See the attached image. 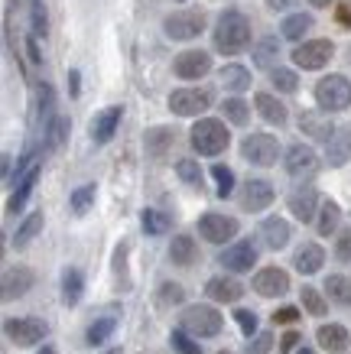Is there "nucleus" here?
Wrapping results in <instances>:
<instances>
[{
    "label": "nucleus",
    "instance_id": "obj_1",
    "mask_svg": "<svg viewBox=\"0 0 351 354\" xmlns=\"http://www.w3.org/2000/svg\"><path fill=\"white\" fill-rule=\"evenodd\" d=\"M215 49L224 55H237L251 46V20L241 10H224L215 23Z\"/></svg>",
    "mask_w": 351,
    "mask_h": 354
},
{
    "label": "nucleus",
    "instance_id": "obj_2",
    "mask_svg": "<svg viewBox=\"0 0 351 354\" xmlns=\"http://www.w3.org/2000/svg\"><path fill=\"white\" fill-rule=\"evenodd\" d=\"M189 143L199 156H222L231 143V133H228V124L218 118H199L189 130Z\"/></svg>",
    "mask_w": 351,
    "mask_h": 354
},
{
    "label": "nucleus",
    "instance_id": "obj_3",
    "mask_svg": "<svg viewBox=\"0 0 351 354\" xmlns=\"http://www.w3.org/2000/svg\"><path fill=\"white\" fill-rule=\"evenodd\" d=\"M179 328L189 332L192 338H215L224 328V315L215 306H186L179 315Z\"/></svg>",
    "mask_w": 351,
    "mask_h": 354
},
{
    "label": "nucleus",
    "instance_id": "obj_4",
    "mask_svg": "<svg viewBox=\"0 0 351 354\" xmlns=\"http://www.w3.org/2000/svg\"><path fill=\"white\" fill-rule=\"evenodd\" d=\"M316 104H319L325 114H335V111H348L351 108V82L345 75H325L316 82Z\"/></svg>",
    "mask_w": 351,
    "mask_h": 354
},
{
    "label": "nucleus",
    "instance_id": "obj_5",
    "mask_svg": "<svg viewBox=\"0 0 351 354\" xmlns=\"http://www.w3.org/2000/svg\"><path fill=\"white\" fill-rule=\"evenodd\" d=\"M280 140L273 133H247L241 140V156L254 166H273L280 160Z\"/></svg>",
    "mask_w": 351,
    "mask_h": 354
},
{
    "label": "nucleus",
    "instance_id": "obj_6",
    "mask_svg": "<svg viewBox=\"0 0 351 354\" xmlns=\"http://www.w3.org/2000/svg\"><path fill=\"white\" fill-rule=\"evenodd\" d=\"M212 108V91L208 88H176L170 95V111L176 118H199Z\"/></svg>",
    "mask_w": 351,
    "mask_h": 354
},
{
    "label": "nucleus",
    "instance_id": "obj_7",
    "mask_svg": "<svg viewBox=\"0 0 351 354\" xmlns=\"http://www.w3.org/2000/svg\"><path fill=\"white\" fill-rule=\"evenodd\" d=\"M205 30V13L202 10H176L163 20V32L176 39V43H189Z\"/></svg>",
    "mask_w": 351,
    "mask_h": 354
},
{
    "label": "nucleus",
    "instance_id": "obj_8",
    "mask_svg": "<svg viewBox=\"0 0 351 354\" xmlns=\"http://www.w3.org/2000/svg\"><path fill=\"white\" fill-rule=\"evenodd\" d=\"M3 332H7V338H10L13 344H20V348H33V344L46 342L49 325H46L43 319H36V315H26V319H7Z\"/></svg>",
    "mask_w": 351,
    "mask_h": 354
},
{
    "label": "nucleus",
    "instance_id": "obj_9",
    "mask_svg": "<svg viewBox=\"0 0 351 354\" xmlns=\"http://www.w3.org/2000/svg\"><path fill=\"white\" fill-rule=\"evenodd\" d=\"M335 55V43L332 39H306L293 49V62L306 72H316L322 65H329V59Z\"/></svg>",
    "mask_w": 351,
    "mask_h": 354
},
{
    "label": "nucleus",
    "instance_id": "obj_10",
    "mask_svg": "<svg viewBox=\"0 0 351 354\" xmlns=\"http://www.w3.org/2000/svg\"><path fill=\"white\" fill-rule=\"evenodd\" d=\"M237 231H241V225L231 215L208 212V215L199 218V237H205L208 244H228L231 237H237Z\"/></svg>",
    "mask_w": 351,
    "mask_h": 354
},
{
    "label": "nucleus",
    "instance_id": "obj_11",
    "mask_svg": "<svg viewBox=\"0 0 351 354\" xmlns=\"http://www.w3.org/2000/svg\"><path fill=\"white\" fill-rule=\"evenodd\" d=\"M283 169H287V176H293V179H312V176L319 172V156H316V150L306 147V143H293L287 150V156H283Z\"/></svg>",
    "mask_w": 351,
    "mask_h": 354
},
{
    "label": "nucleus",
    "instance_id": "obj_12",
    "mask_svg": "<svg viewBox=\"0 0 351 354\" xmlns=\"http://www.w3.org/2000/svg\"><path fill=\"white\" fill-rule=\"evenodd\" d=\"M172 72L182 78V82H199L212 72V55L205 49H186L172 59Z\"/></svg>",
    "mask_w": 351,
    "mask_h": 354
},
{
    "label": "nucleus",
    "instance_id": "obj_13",
    "mask_svg": "<svg viewBox=\"0 0 351 354\" xmlns=\"http://www.w3.org/2000/svg\"><path fill=\"white\" fill-rule=\"evenodd\" d=\"M251 286L260 299H277V296H287L289 292V273L283 267H264L257 270Z\"/></svg>",
    "mask_w": 351,
    "mask_h": 354
},
{
    "label": "nucleus",
    "instance_id": "obj_14",
    "mask_svg": "<svg viewBox=\"0 0 351 354\" xmlns=\"http://www.w3.org/2000/svg\"><path fill=\"white\" fill-rule=\"evenodd\" d=\"M287 208L293 212V218H299L303 225H309V221L319 218V208H322L319 192H316L312 185H296L287 198Z\"/></svg>",
    "mask_w": 351,
    "mask_h": 354
},
{
    "label": "nucleus",
    "instance_id": "obj_15",
    "mask_svg": "<svg viewBox=\"0 0 351 354\" xmlns=\"http://www.w3.org/2000/svg\"><path fill=\"white\" fill-rule=\"evenodd\" d=\"M224 270H231V273H251L257 263V247L251 241H237V244L224 247L222 257H218Z\"/></svg>",
    "mask_w": 351,
    "mask_h": 354
},
{
    "label": "nucleus",
    "instance_id": "obj_16",
    "mask_svg": "<svg viewBox=\"0 0 351 354\" xmlns=\"http://www.w3.org/2000/svg\"><path fill=\"white\" fill-rule=\"evenodd\" d=\"M273 183H267V179H247L241 185V195H237V202L244 212H264L267 205L273 202Z\"/></svg>",
    "mask_w": 351,
    "mask_h": 354
},
{
    "label": "nucleus",
    "instance_id": "obj_17",
    "mask_svg": "<svg viewBox=\"0 0 351 354\" xmlns=\"http://www.w3.org/2000/svg\"><path fill=\"white\" fill-rule=\"evenodd\" d=\"M33 283H36V277H33L30 267H7L3 270V279H0V290H3V299H20V296H26V292L33 290Z\"/></svg>",
    "mask_w": 351,
    "mask_h": 354
},
{
    "label": "nucleus",
    "instance_id": "obj_18",
    "mask_svg": "<svg viewBox=\"0 0 351 354\" xmlns=\"http://www.w3.org/2000/svg\"><path fill=\"white\" fill-rule=\"evenodd\" d=\"M299 130H303L309 140H322V143H329L339 127L332 124V118L325 114V111H303V114H299Z\"/></svg>",
    "mask_w": 351,
    "mask_h": 354
},
{
    "label": "nucleus",
    "instance_id": "obj_19",
    "mask_svg": "<svg viewBox=\"0 0 351 354\" xmlns=\"http://www.w3.org/2000/svg\"><path fill=\"white\" fill-rule=\"evenodd\" d=\"M289 237H293V227H289L287 218L270 215L260 221V241H264L267 250H283L289 244Z\"/></svg>",
    "mask_w": 351,
    "mask_h": 354
},
{
    "label": "nucleus",
    "instance_id": "obj_20",
    "mask_svg": "<svg viewBox=\"0 0 351 354\" xmlns=\"http://www.w3.org/2000/svg\"><path fill=\"white\" fill-rule=\"evenodd\" d=\"M39 169H43V162H36L33 169H26L23 176L13 179V195H10V202H7V212H10V215L23 212V205L30 202L33 189H36V183H39Z\"/></svg>",
    "mask_w": 351,
    "mask_h": 354
},
{
    "label": "nucleus",
    "instance_id": "obj_21",
    "mask_svg": "<svg viewBox=\"0 0 351 354\" xmlns=\"http://www.w3.org/2000/svg\"><path fill=\"white\" fill-rule=\"evenodd\" d=\"M205 296L212 302H224V306H231V302H237L241 296H244V286L237 283L234 277H212L208 283H205Z\"/></svg>",
    "mask_w": 351,
    "mask_h": 354
},
{
    "label": "nucleus",
    "instance_id": "obj_22",
    "mask_svg": "<svg viewBox=\"0 0 351 354\" xmlns=\"http://www.w3.org/2000/svg\"><path fill=\"white\" fill-rule=\"evenodd\" d=\"M120 118H124V108H120V104H111V108H105L101 114H95V120H91V140H95V143H107V140L117 133V127H120Z\"/></svg>",
    "mask_w": 351,
    "mask_h": 354
},
{
    "label": "nucleus",
    "instance_id": "obj_23",
    "mask_svg": "<svg viewBox=\"0 0 351 354\" xmlns=\"http://www.w3.org/2000/svg\"><path fill=\"white\" fill-rule=\"evenodd\" d=\"M316 342H319V348H325L329 354H341V351H348L351 335L345 325L329 322V325H319V328H316Z\"/></svg>",
    "mask_w": 351,
    "mask_h": 354
},
{
    "label": "nucleus",
    "instance_id": "obj_24",
    "mask_svg": "<svg viewBox=\"0 0 351 354\" xmlns=\"http://www.w3.org/2000/svg\"><path fill=\"white\" fill-rule=\"evenodd\" d=\"M254 108H257V114H260L267 124H273V127H283V124L289 120L287 104H283L277 95H270V91H260V95H254Z\"/></svg>",
    "mask_w": 351,
    "mask_h": 354
},
{
    "label": "nucleus",
    "instance_id": "obj_25",
    "mask_svg": "<svg viewBox=\"0 0 351 354\" xmlns=\"http://www.w3.org/2000/svg\"><path fill=\"white\" fill-rule=\"evenodd\" d=\"M322 263H325V250H322V244H316V241H306V244L293 254V267H296L303 277L319 273Z\"/></svg>",
    "mask_w": 351,
    "mask_h": 354
},
{
    "label": "nucleus",
    "instance_id": "obj_26",
    "mask_svg": "<svg viewBox=\"0 0 351 354\" xmlns=\"http://www.w3.org/2000/svg\"><path fill=\"white\" fill-rule=\"evenodd\" d=\"M172 143H176V130L172 127H150L147 133H143V150H147V156H153V160H163V156L172 150Z\"/></svg>",
    "mask_w": 351,
    "mask_h": 354
},
{
    "label": "nucleus",
    "instance_id": "obj_27",
    "mask_svg": "<svg viewBox=\"0 0 351 354\" xmlns=\"http://www.w3.org/2000/svg\"><path fill=\"white\" fill-rule=\"evenodd\" d=\"M348 160H351V127H339L335 137L325 143V162H329L332 169H339Z\"/></svg>",
    "mask_w": 351,
    "mask_h": 354
},
{
    "label": "nucleus",
    "instance_id": "obj_28",
    "mask_svg": "<svg viewBox=\"0 0 351 354\" xmlns=\"http://www.w3.org/2000/svg\"><path fill=\"white\" fill-rule=\"evenodd\" d=\"M85 296V273L78 267H65L62 270V306H78Z\"/></svg>",
    "mask_w": 351,
    "mask_h": 354
},
{
    "label": "nucleus",
    "instance_id": "obj_29",
    "mask_svg": "<svg viewBox=\"0 0 351 354\" xmlns=\"http://www.w3.org/2000/svg\"><path fill=\"white\" fill-rule=\"evenodd\" d=\"M170 260L176 267H192L199 260V244L192 234H176L170 241Z\"/></svg>",
    "mask_w": 351,
    "mask_h": 354
},
{
    "label": "nucleus",
    "instance_id": "obj_30",
    "mask_svg": "<svg viewBox=\"0 0 351 354\" xmlns=\"http://www.w3.org/2000/svg\"><path fill=\"white\" fill-rule=\"evenodd\" d=\"M69 130H72V120L65 118V114H55V118L43 127V150L46 153H55L65 140H69Z\"/></svg>",
    "mask_w": 351,
    "mask_h": 354
},
{
    "label": "nucleus",
    "instance_id": "obj_31",
    "mask_svg": "<svg viewBox=\"0 0 351 354\" xmlns=\"http://www.w3.org/2000/svg\"><path fill=\"white\" fill-rule=\"evenodd\" d=\"M280 39L277 36H264L260 43L254 46V65L257 68H267V72H273V68H280Z\"/></svg>",
    "mask_w": 351,
    "mask_h": 354
},
{
    "label": "nucleus",
    "instance_id": "obj_32",
    "mask_svg": "<svg viewBox=\"0 0 351 354\" xmlns=\"http://www.w3.org/2000/svg\"><path fill=\"white\" fill-rule=\"evenodd\" d=\"M218 78H222V85L228 88V91H234V95H241V91H247V88H251V72H247L244 65H237V62L222 65Z\"/></svg>",
    "mask_w": 351,
    "mask_h": 354
},
{
    "label": "nucleus",
    "instance_id": "obj_33",
    "mask_svg": "<svg viewBox=\"0 0 351 354\" xmlns=\"http://www.w3.org/2000/svg\"><path fill=\"white\" fill-rule=\"evenodd\" d=\"M312 23H316L312 20V13H289L287 20L280 23V36L289 39V43H299V39L312 30Z\"/></svg>",
    "mask_w": 351,
    "mask_h": 354
},
{
    "label": "nucleus",
    "instance_id": "obj_34",
    "mask_svg": "<svg viewBox=\"0 0 351 354\" xmlns=\"http://www.w3.org/2000/svg\"><path fill=\"white\" fill-rule=\"evenodd\" d=\"M341 225V208L339 202H332V198H325L319 208V218H316V231H319L322 237H332L335 231H339Z\"/></svg>",
    "mask_w": 351,
    "mask_h": 354
},
{
    "label": "nucleus",
    "instance_id": "obj_35",
    "mask_svg": "<svg viewBox=\"0 0 351 354\" xmlns=\"http://www.w3.org/2000/svg\"><path fill=\"white\" fill-rule=\"evenodd\" d=\"M43 212H30V215L23 218L20 221V227H17V234H13V247H17V250H23V247H30V241L36 234H39V231H43Z\"/></svg>",
    "mask_w": 351,
    "mask_h": 354
},
{
    "label": "nucleus",
    "instance_id": "obj_36",
    "mask_svg": "<svg viewBox=\"0 0 351 354\" xmlns=\"http://www.w3.org/2000/svg\"><path fill=\"white\" fill-rule=\"evenodd\" d=\"M114 332H117V315H101V319H95V322L88 325L85 342L91 344V348H98V344H105Z\"/></svg>",
    "mask_w": 351,
    "mask_h": 354
},
{
    "label": "nucleus",
    "instance_id": "obj_37",
    "mask_svg": "<svg viewBox=\"0 0 351 354\" xmlns=\"http://www.w3.org/2000/svg\"><path fill=\"white\" fill-rule=\"evenodd\" d=\"M325 292H329V299L335 302V306H341V309H348L351 306V279L348 277L332 273V277L325 279Z\"/></svg>",
    "mask_w": 351,
    "mask_h": 354
},
{
    "label": "nucleus",
    "instance_id": "obj_38",
    "mask_svg": "<svg viewBox=\"0 0 351 354\" xmlns=\"http://www.w3.org/2000/svg\"><path fill=\"white\" fill-rule=\"evenodd\" d=\"M222 114L228 124H234V127H247V124H251V104L241 101V97H224Z\"/></svg>",
    "mask_w": 351,
    "mask_h": 354
},
{
    "label": "nucleus",
    "instance_id": "obj_39",
    "mask_svg": "<svg viewBox=\"0 0 351 354\" xmlns=\"http://www.w3.org/2000/svg\"><path fill=\"white\" fill-rule=\"evenodd\" d=\"M53 104H55L53 85H49V82H39V88H36V120H39L43 127L55 118V114H53Z\"/></svg>",
    "mask_w": 351,
    "mask_h": 354
},
{
    "label": "nucleus",
    "instance_id": "obj_40",
    "mask_svg": "<svg viewBox=\"0 0 351 354\" xmlns=\"http://www.w3.org/2000/svg\"><path fill=\"white\" fill-rule=\"evenodd\" d=\"M170 215H163V212H156V208H143V215H140V227H143V234L150 237H160L170 231Z\"/></svg>",
    "mask_w": 351,
    "mask_h": 354
},
{
    "label": "nucleus",
    "instance_id": "obj_41",
    "mask_svg": "<svg viewBox=\"0 0 351 354\" xmlns=\"http://www.w3.org/2000/svg\"><path fill=\"white\" fill-rule=\"evenodd\" d=\"M299 296H303V309H306L309 315L322 319V315L329 312V299H325V296H322L316 286H303V290H299Z\"/></svg>",
    "mask_w": 351,
    "mask_h": 354
},
{
    "label": "nucleus",
    "instance_id": "obj_42",
    "mask_svg": "<svg viewBox=\"0 0 351 354\" xmlns=\"http://www.w3.org/2000/svg\"><path fill=\"white\" fill-rule=\"evenodd\" d=\"M95 195H98V185L95 183H88V185H78L72 195H69V205H72V212L75 215H85L88 208L95 205Z\"/></svg>",
    "mask_w": 351,
    "mask_h": 354
},
{
    "label": "nucleus",
    "instance_id": "obj_43",
    "mask_svg": "<svg viewBox=\"0 0 351 354\" xmlns=\"http://www.w3.org/2000/svg\"><path fill=\"white\" fill-rule=\"evenodd\" d=\"M212 179H215V195L218 198H228V195H234V172L231 166H224V162H215L212 166Z\"/></svg>",
    "mask_w": 351,
    "mask_h": 354
},
{
    "label": "nucleus",
    "instance_id": "obj_44",
    "mask_svg": "<svg viewBox=\"0 0 351 354\" xmlns=\"http://www.w3.org/2000/svg\"><path fill=\"white\" fill-rule=\"evenodd\" d=\"M176 176H179L186 185H195V189L202 185V166H199L195 160H179L176 162Z\"/></svg>",
    "mask_w": 351,
    "mask_h": 354
},
{
    "label": "nucleus",
    "instance_id": "obj_45",
    "mask_svg": "<svg viewBox=\"0 0 351 354\" xmlns=\"http://www.w3.org/2000/svg\"><path fill=\"white\" fill-rule=\"evenodd\" d=\"M30 23H33V36H36V39L46 36V30H49V17H46L43 0H30Z\"/></svg>",
    "mask_w": 351,
    "mask_h": 354
},
{
    "label": "nucleus",
    "instance_id": "obj_46",
    "mask_svg": "<svg viewBox=\"0 0 351 354\" xmlns=\"http://www.w3.org/2000/svg\"><path fill=\"white\" fill-rule=\"evenodd\" d=\"M170 344L176 348L179 354H202V344L195 342L189 332H182V328H176V332L170 335Z\"/></svg>",
    "mask_w": 351,
    "mask_h": 354
},
{
    "label": "nucleus",
    "instance_id": "obj_47",
    "mask_svg": "<svg viewBox=\"0 0 351 354\" xmlns=\"http://www.w3.org/2000/svg\"><path fill=\"white\" fill-rule=\"evenodd\" d=\"M270 78H273V88H277V91H283V95H293V91L299 88L296 72H289V68H273V72H270Z\"/></svg>",
    "mask_w": 351,
    "mask_h": 354
},
{
    "label": "nucleus",
    "instance_id": "obj_48",
    "mask_svg": "<svg viewBox=\"0 0 351 354\" xmlns=\"http://www.w3.org/2000/svg\"><path fill=\"white\" fill-rule=\"evenodd\" d=\"M234 322H237V328H241V335H244L247 342H251L254 335H260L257 332V312L254 309H237L234 312Z\"/></svg>",
    "mask_w": 351,
    "mask_h": 354
},
{
    "label": "nucleus",
    "instance_id": "obj_49",
    "mask_svg": "<svg viewBox=\"0 0 351 354\" xmlns=\"http://www.w3.org/2000/svg\"><path fill=\"white\" fill-rule=\"evenodd\" d=\"M186 299V290H182L179 283H163L160 286V302L163 306H179Z\"/></svg>",
    "mask_w": 351,
    "mask_h": 354
},
{
    "label": "nucleus",
    "instance_id": "obj_50",
    "mask_svg": "<svg viewBox=\"0 0 351 354\" xmlns=\"http://www.w3.org/2000/svg\"><path fill=\"white\" fill-rule=\"evenodd\" d=\"M270 348H273V335L270 332H260L251 338V344H247V354H270Z\"/></svg>",
    "mask_w": 351,
    "mask_h": 354
},
{
    "label": "nucleus",
    "instance_id": "obj_51",
    "mask_svg": "<svg viewBox=\"0 0 351 354\" xmlns=\"http://www.w3.org/2000/svg\"><path fill=\"white\" fill-rule=\"evenodd\" d=\"M335 257L341 260V263H348L351 260V227H345L339 234V244H335Z\"/></svg>",
    "mask_w": 351,
    "mask_h": 354
},
{
    "label": "nucleus",
    "instance_id": "obj_52",
    "mask_svg": "<svg viewBox=\"0 0 351 354\" xmlns=\"http://www.w3.org/2000/svg\"><path fill=\"white\" fill-rule=\"evenodd\" d=\"M303 342V335L296 332V328H289L287 335H283V338H280V354H293V351H299L296 344Z\"/></svg>",
    "mask_w": 351,
    "mask_h": 354
},
{
    "label": "nucleus",
    "instance_id": "obj_53",
    "mask_svg": "<svg viewBox=\"0 0 351 354\" xmlns=\"http://www.w3.org/2000/svg\"><path fill=\"white\" fill-rule=\"evenodd\" d=\"M273 322H277V325H293V322H299V309H296V306H283V309L273 312Z\"/></svg>",
    "mask_w": 351,
    "mask_h": 354
},
{
    "label": "nucleus",
    "instance_id": "obj_54",
    "mask_svg": "<svg viewBox=\"0 0 351 354\" xmlns=\"http://www.w3.org/2000/svg\"><path fill=\"white\" fill-rule=\"evenodd\" d=\"M335 13H339L341 26H348V30H351V3H339V7H335Z\"/></svg>",
    "mask_w": 351,
    "mask_h": 354
},
{
    "label": "nucleus",
    "instance_id": "obj_55",
    "mask_svg": "<svg viewBox=\"0 0 351 354\" xmlns=\"http://www.w3.org/2000/svg\"><path fill=\"white\" fill-rule=\"evenodd\" d=\"M26 53H30V62H43V55H39V43H36V36L26 39Z\"/></svg>",
    "mask_w": 351,
    "mask_h": 354
},
{
    "label": "nucleus",
    "instance_id": "obj_56",
    "mask_svg": "<svg viewBox=\"0 0 351 354\" xmlns=\"http://www.w3.org/2000/svg\"><path fill=\"white\" fill-rule=\"evenodd\" d=\"M264 3H267V7H270L273 13H283V10H289V7H293L296 0H264Z\"/></svg>",
    "mask_w": 351,
    "mask_h": 354
},
{
    "label": "nucleus",
    "instance_id": "obj_57",
    "mask_svg": "<svg viewBox=\"0 0 351 354\" xmlns=\"http://www.w3.org/2000/svg\"><path fill=\"white\" fill-rule=\"evenodd\" d=\"M78 78H82V75H78V72L72 68V72H69V91H72V95H78V91H82V85H78Z\"/></svg>",
    "mask_w": 351,
    "mask_h": 354
},
{
    "label": "nucleus",
    "instance_id": "obj_58",
    "mask_svg": "<svg viewBox=\"0 0 351 354\" xmlns=\"http://www.w3.org/2000/svg\"><path fill=\"white\" fill-rule=\"evenodd\" d=\"M309 3H312V7H319V10H322V7H329V3H335V0H309Z\"/></svg>",
    "mask_w": 351,
    "mask_h": 354
},
{
    "label": "nucleus",
    "instance_id": "obj_59",
    "mask_svg": "<svg viewBox=\"0 0 351 354\" xmlns=\"http://www.w3.org/2000/svg\"><path fill=\"white\" fill-rule=\"evenodd\" d=\"M36 354H55V348H53V344H43V348H39Z\"/></svg>",
    "mask_w": 351,
    "mask_h": 354
},
{
    "label": "nucleus",
    "instance_id": "obj_60",
    "mask_svg": "<svg viewBox=\"0 0 351 354\" xmlns=\"http://www.w3.org/2000/svg\"><path fill=\"white\" fill-rule=\"evenodd\" d=\"M296 354H316V351H312V348H306V344H303V348H299Z\"/></svg>",
    "mask_w": 351,
    "mask_h": 354
},
{
    "label": "nucleus",
    "instance_id": "obj_61",
    "mask_svg": "<svg viewBox=\"0 0 351 354\" xmlns=\"http://www.w3.org/2000/svg\"><path fill=\"white\" fill-rule=\"evenodd\" d=\"M105 354H124V348H107Z\"/></svg>",
    "mask_w": 351,
    "mask_h": 354
},
{
    "label": "nucleus",
    "instance_id": "obj_62",
    "mask_svg": "<svg viewBox=\"0 0 351 354\" xmlns=\"http://www.w3.org/2000/svg\"><path fill=\"white\" fill-rule=\"evenodd\" d=\"M218 354H228V351H218Z\"/></svg>",
    "mask_w": 351,
    "mask_h": 354
}]
</instances>
